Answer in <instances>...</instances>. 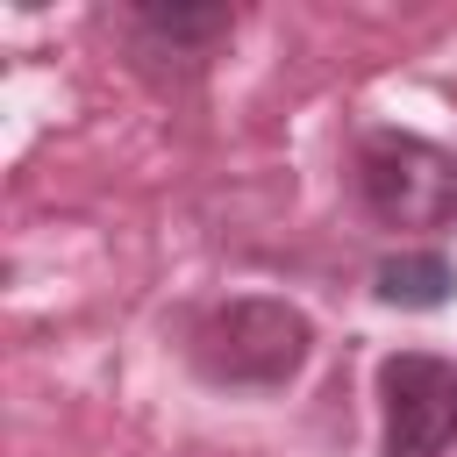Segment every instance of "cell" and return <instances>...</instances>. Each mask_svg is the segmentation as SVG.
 I'll return each instance as SVG.
<instances>
[{
  "label": "cell",
  "instance_id": "cell-1",
  "mask_svg": "<svg viewBox=\"0 0 457 457\" xmlns=\"http://www.w3.org/2000/svg\"><path fill=\"white\" fill-rule=\"evenodd\" d=\"M314 357V321L293 300L243 293L186 328V364L221 393H286Z\"/></svg>",
  "mask_w": 457,
  "mask_h": 457
},
{
  "label": "cell",
  "instance_id": "cell-2",
  "mask_svg": "<svg viewBox=\"0 0 457 457\" xmlns=\"http://www.w3.org/2000/svg\"><path fill=\"white\" fill-rule=\"evenodd\" d=\"M357 200L378 228H443L457 214V150L407 136V129H364Z\"/></svg>",
  "mask_w": 457,
  "mask_h": 457
},
{
  "label": "cell",
  "instance_id": "cell-3",
  "mask_svg": "<svg viewBox=\"0 0 457 457\" xmlns=\"http://www.w3.org/2000/svg\"><path fill=\"white\" fill-rule=\"evenodd\" d=\"M457 443V364L436 350L378 357V457H450Z\"/></svg>",
  "mask_w": 457,
  "mask_h": 457
},
{
  "label": "cell",
  "instance_id": "cell-4",
  "mask_svg": "<svg viewBox=\"0 0 457 457\" xmlns=\"http://www.w3.org/2000/svg\"><path fill=\"white\" fill-rule=\"evenodd\" d=\"M450 293H457V264H450V250H436V243L393 250V257L371 264V300H378V307L436 314V307H450Z\"/></svg>",
  "mask_w": 457,
  "mask_h": 457
},
{
  "label": "cell",
  "instance_id": "cell-5",
  "mask_svg": "<svg viewBox=\"0 0 457 457\" xmlns=\"http://www.w3.org/2000/svg\"><path fill=\"white\" fill-rule=\"evenodd\" d=\"M129 29L150 43V50H171L186 64H200L228 29H236V7H164V0H143L129 7Z\"/></svg>",
  "mask_w": 457,
  "mask_h": 457
}]
</instances>
